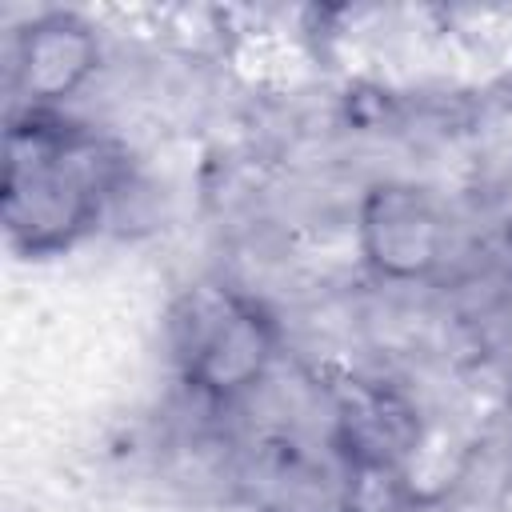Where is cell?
Returning <instances> with one entry per match:
<instances>
[{
  "instance_id": "277c9868",
  "label": "cell",
  "mask_w": 512,
  "mask_h": 512,
  "mask_svg": "<svg viewBox=\"0 0 512 512\" xmlns=\"http://www.w3.org/2000/svg\"><path fill=\"white\" fill-rule=\"evenodd\" d=\"M332 448L344 468H400L424 448V416L400 384L344 380L332 396Z\"/></svg>"
},
{
  "instance_id": "6da1fadb",
  "label": "cell",
  "mask_w": 512,
  "mask_h": 512,
  "mask_svg": "<svg viewBox=\"0 0 512 512\" xmlns=\"http://www.w3.org/2000/svg\"><path fill=\"white\" fill-rule=\"evenodd\" d=\"M120 188L116 156L56 112H16L4 148V228L28 256L76 244Z\"/></svg>"
},
{
  "instance_id": "8992f818",
  "label": "cell",
  "mask_w": 512,
  "mask_h": 512,
  "mask_svg": "<svg viewBox=\"0 0 512 512\" xmlns=\"http://www.w3.org/2000/svg\"><path fill=\"white\" fill-rule=\"evenodd\" d=\"M416 500L412 476L400 468H344L340 512H404Z\"/></svg>"
},
{
  "instance_id": "7a4b0ae2",
  "label": "cell",
  "mask_w": 512,
  "mask_h": 512,
  "mask_svg": "<svg viewBox=\"0 0 512 512\" xmlns=\"http://www.w3.org/2000/svg\"><path fill=\"white\" fill-rule=\"evenodd\" d=\"M280 356L276 316L236 292H196L192 316L180 320L184 384L208 404L252 396Z\"/></svg>"
},
{
  "instance_id": "5b68a950",
  "label": "cell",
  "mask_w": 512,
  "mask_h": 512,
  "mask_svg": "<svg viewBox=\"0 0 512 512\" xmlns=\"http://www.w3.org/2000/svg\"><path fill=\"white\" fill-rule=\"evenodd\" d=\"M100 68V36L72 12H44L12 36L8 80L20 112H52Z\"/></svg>"
},
{
  "instance_id": "3957f363",
  "label": "cell",
  "mask_w": 512,
  "mask_h": 512,
  "mask_svg": "<svg viewBox=\"0 0 512 512\" xmlns=\"http://www.w3.org/2000/svg\"><path fill=\"white\" fill-rule=\"evenodd\" d=\"M356 244L380 280L416 284L428 280L448 256V216L428 188L380 180L360 196Z\"/></svg>"
}]
</instances>
